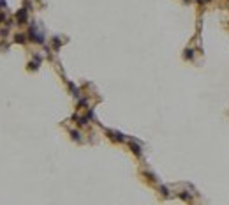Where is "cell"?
Segmentation results:
<instances>
[{
  "instance_id": "obj_9",
  "label": "cell",
  "mask_w": 229,
  "mask_h": 205,
  "mask_svg": "<svg viewBox=\"0 0 229 205\" xmlns=\"http://www.w3.org/2000/svg\"><path fill=\"white\" fill-rule=\"evenodd\" d=\"M53 48H55V50L60 48V39H58V37H53Z\"/></svg>"
},
{
  "instance_id": "obj_13",
  "label": "cell",
  "mask_w": 229,
  "mask_h": 205,
  "mask_svg": "<svg viewBox=\"0 0 229 205\" xmlns=\"http://www.w3.org/2000/svg\"><path fill=\"white\" fill-rule=\"evenodd\" d=\"M0 7H4V9L7 7V2H6V0H0Z\"/></svg>"
},
{
  "instance_id": "obj_12",
  "label": "cell",
  "mask_w": 229,
  "mask_h": 205,
  "mask_svg": "<svg viewBox=\"0 0 229 205\" xmlns=\"http://www.w3.org/2000/svg\"><path fill=\"white\" fill-rule=\"evenodd\" d=\"M2 21H6V13H0V23Z\"/></svg>"
},
{
  "instance_id": "obj_6",
  "label": "cell",
  "mask_w": 229,
  "mask_h": 205,
  "mask_svg": "<svg viewBox=\"0 0 229 205\" xmlns=\"http://www.w3.org/2000/svg\"><path fill=\"white\" fill-rule=\"evenodd\" d=\"M14 41H16V43H19V44H23V43H27V36H25V34H18Z\"/></svg>"
},
{
  "instance_id": "obj_4",
  "label": "cell",
  "mask_w": 229,
  "mask_h": 205,
  "mask_svg": "<svg viewBox=\"0 0 229 205\" xmlns=\"http://www.w3.org/2000/svg\"><path fill=\"white\" fill-rule=\"evenodd\" d=\"M108 135H111V138L117 142H125V135L120 131H108Z\"/></svg>"
},
{
  "instance_id": "obj_1",
  "label": "cell",
  "mask_w": 229,
  "mask_h": 205,
  "mask_svg": "<svg viewBox=\"0 0 229 205\" xmlns=\"http://www.w3.org/2000/svg\"><path fill=\"white\" fill-rule=\"evenodd\" d=\"M28 39H30V41H34V43H37V44H44V34L41 30H37L35 23H34V25H30V30H28Z\"/></svg>"
},
{
  "instance_id": "obj_2",
  "label": "cell",
  "mask_w": 229,
  "mask_h": 205,
  "mask_svg": "<svg viewBox=\"0 0 229 205\" xmlns=\"http://www.w3.org/2000/svg\"><path fill=\"white\" fill-rule=\"evenodd\" d=\"M16 19H18V23H19V25L27 23V19H28V9H27V7L19 9L18 13H16Z\"/></svg>"
},
{
  "instance_id": "obj_7",
  "label": "cell",
  "mask_w": 229,
  "mask_h": 205,
  "mask_svg": "<svg viewBox=\"0 0 229 205\" xmlns=\"http://www.w3.org/2000/svg\"><path fill=\"white\" fill-rule=\"evenodd\" d=\"M69 88H71V90H72V94H74L76 97H78V96H80V88L76 87L74 83H71V81H69Z\"/></svg>"
},
{
  "instance_id": "obj_11",
  "label": "cell",
  "mask_w": 229,
  "mask_h": 205,
  "mask_svg": "<svg viewBox=\"0 0 229 205\" xmlns=\"http://www.w3.org/2000/svg\"><path fill=\"white\" fill-rule=\"evenodd\" d=\"M71 135H72V138H74V140H80V133H78V131H72Z\"/></svg>"
},
{
  "instance_id": "obj_3",
  "label": "cell",
  "mask_w": 229,
  "mask_h": 205,
  "mask_svg": "<svg viewBox=\"0 0 229 205\" xmlns=\"http://www.w3.org/2000/svg\"><path fill=\"white\" fill-rule=\"evenodd\" d=\"M41 62H43V57H41V55H35V57H34V60L28 64V69H30V71H35V69H39Z\"/></svg>"
},
{
  "instance_id": "obj_10",
  "label": "cell",
  "mask_w": 229,
  "mask_h": 205,
  "mask_svg": "<svg viewBox=\"0 0 229 205\" xmlns=\"http://www.w3.org/2000/svg\"><path fill=\"white\" fill-rule=\"evenodd\" d=\"M161 191H162V194H164V196H169V191H167V187H166V186H162V187H161Z\"/></svg>"
},
{
  "instance_id": "obj_8",
  "label": "cell",
  "mask_w": 229,
  "mask_h": 205,
  "mask_svg": "<svg viewBox=\"0 0 229 205\" xmlns=\"http://www.w3.org/2000/svg\"><path fill=\"white\" fill-rule=\"evenodd\" d=\"M185 58H187V60L194 58V50H190V48H189V50H185Z\"/></svg>"
},
{
  "instance_id": "obj_14",
  "label": "cell",
  "mask_w": 229,
  "mask_h": 205,
  "mask_svg": "<svg viewBox=\"0 0 229 205\" xmlns=\"http://www.w3.org/2000/svg\"><path fill=\"white\" fill-rule=\"evenodd\" d=\"M183 2H189V0H183ZM196 2H204V0H196Z\"/></svg>"
},
{
  "instance_id": "obj_5",
  "label": "cell",
  "mask_w": 229,
  "mask_h": 205,
  "mask_svg": "<svg viewBox=\"0 0 229 205\" xmlns=\"http://www.w3.org/2000/svg\"><path fill=\"white\" fill-rule=\"evenodd\" d=\"M130 149H132V152H134L136 156H141V145H139V143L130 142Z\"/></svg>"
}]
</instances>
